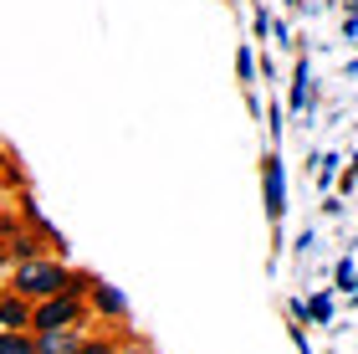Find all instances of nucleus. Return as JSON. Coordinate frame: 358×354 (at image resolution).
Segmentation results:
<instances>
[{
  "mask_svg": "<svg viewBox=\"0 0 358 354\" xmlns=\"http://www.w3.org/2000/svg\"><path fill=\"white\" fill-rule=\"evenodd\" d=\"M87 278H72L67 267L57 262H36V257H26L21 272H15V293L21 298H52V293H67V287H83Z\"/></svg>",
  "mask_w": 358,
  "mask_h": 354,
  "instance_id": "obj_1",
  "label": "nucleus"
},
{
  "mask_svg": "<svg viewBox=\"0 0 358 354\" xmlns=\"http://www.w3.org/2000/svg\"><path fill=\"white\" fill-rule=\"evenodd\" d=\"M77 318H83V303L72 298V287L67 293H52V298H41V308L31 313V329H77Z\"/></svg>",
  "mask_w": 358,
  "mask_h": 354,
  "instance_id": "obj_2",
  "label": "nucleus"
},
{
  "mask_svg": "<svg viewBox=\"0 0 358 354\" xmlns=\"http://www.w3.org/2000/svg\"><path fill=\"white\" fill-rule=\"evenodd\" d=\"M262 185H266V221L282 231V216H287V170H282V154H266L262 159Z\"/></svg>",
  "mask_w": 358,
  "mask_h": 354,
  "instance_id": "obj_3",
  "label": "nucleus"
},
{
  "mask_svg": "<svg viewBox=\"0 0 358 354\" xmlns=\"http://www.w3.org/2000/svg\"><path fill=\"white\" fill-rule=\"evenodd\" d=\"M292 114H307L313 108V62L297 57V67H292V98H287Z\"/></svg>",
  "mask_w": 358,
  "mask_h": 354,
  "instance_id": "obj_4",
  "label": "nucleus"
},
{
  "mask_svg": "<svg viewBox=\"0 0 358 354\" xmlns=\"http://www.w3.org/2000/svg\"><path fill=\"white\" fill-rule=\"evenodd\" d=\"M36 349H41V354H77V334H72V329H46Z\"/></svg>",
  "mask_w": 358,
  "mask_h": 354,
  "instance_id": "obj_5",
  "label": "nucleus"
},
{
  "mask_svg": "<svg viewBox=\"0 0 358 354\" xmlns=\"http://www.w3.org/2000/svg\"><path fill=\"white\" fill-rule=\"evenodd\" d=\"M302 303H307V324H317V329L333 324V313H338L333 308V293H313V298H302Z\"/></svg>",
  "mask_w": 358,
  "mask_h": 354,
  "instance_id": "obj_6",
  "label": "nucleus"
},
{
  "mask_svg": "<svg viewBox=\"0 0 358 354\" xmlns=\"http://www.w3.org/2000/svg\"><path fill=\"white\" fill-rule=\"evenodd\" d=\"M0 324H6V329H21V324H31L26 303H21V298H6V303H0Z\"/></svg>",
  "mask_w": 358,
  "mask_h": 354,
  "instance_id": "obj_7",
  "label": "nucleus"
},
{
  "mask_svg": "<svg viewBox=\"0 0 358 354\" xmlns=\"http://www.w3.org/2000/svg\"><path fill=\"white\" fill-rule=\"evenodd\" d=\"M338 165H343V154H317V159H313V175H317V185H322V190L333 185V175H338Z\"/></svg>",
  "mask_w": 358,
  "mask_h": 354,
  "instance_id": "obj_8",
  "label": "nucleus"
},
{
  "mask_svg": "<svg viewBox=\"0 0 358 354\" xmlns=\"http://www.w3.org/2000/svg\"><path fill=\"white\" fill-rule=\"evenodd\" d=\"M333 287H338V293H353V287H358V267H353V257H343V262L333 267Z\"/></svg>",
  "mask_w": 358,
  "mask_h": 354,
  "instance_id": "obj_9",
  "label": "nucleus"
},
{
  "mask_svg": "<svg viewBox=\"0 0 358 354\" xmlns=\"http://www.w3.org/2000/svg\"><path fill=\"white\" fill-rule=\"evenodd\" d=\"M0 354H41V349L31 344L26 334H15V329H6V334H0Z\"/></svg>",
  "mask_w": 358,
  "mask_h": 354,
  "instance_id": "obj_10",
  "label": "nucleus"
},
{
  "mask_svg": "<svg viewBox=\"0 0 358 354\" xmlns=\"http://www.w3.org/2000/svg\"><path fill=\"white\" fill-rule=\"evenodd\" d=\"M97 308L103 313H128V303H123V293H113V287L97 282Z\"/></svg>",
  "mask_w": 358,
  "mask_h": 354,
  "instance_id": "obj_11",
  "label": "nucleus"
},
{
  "mask_svg": "<svg viewBox=\"0 0 358 354\" xmlns=\"http://www.w3.org/2000/svg\"><path fill=\"white\" fill-rule=\"evenodd\" d=\"M236 72H241V83H256V57H251V46H241V52H236Z\"/></svg>",
  "mask_w": 358,
  "mask_h": 354,
  "instance_id": "obj_12",
  "label": "nucleus"
},
{
  "mask_svg": "<svg viewBox=\"0 0 358 354\" xmlns=\"http://www.w3.org/2000/svg\"><path fill=\"white\" fill-rule=\"evenodd\" d=\"M271 41L276 46H292V26L287 21H271Z\"/></svg>",
  "mask_w": 358,
  "mask_h": 354,
  "instance_id": "obj_13",
  "label": "nucleus"
},
{
  "mask_svg": "<svg viewBox=\"0 0 358 354\" xmlns=\"http://www.w3.org/2000/svg\"><path fill=\"white\" fill-rule=\"evenodd\" d=\"M343 41H358V15H348V21H343Z\"/></svg>",
  "mask_w": 358,
  "mask_h": 354,
  "instance_id": "obj_14",
  "label": "nucleus"
},
{
  "mask_svg": "<svg viewBox=\"0 0 358 354\" xmlns=\"http://www.w3.org/2000/svg\"><path fill=\"white\" fill-rule=\"evenodd\" d=\"M77 354H113V344H77Z\"/></svg>",
  "mask_w": 358,
  "mask_h": 354,
  "instance_id": "obj_15",
  "label": "nucleus"
},
{
  "mask_svg": "<svg viewBox=\"0 0 358 354\" xmlns=\"http://www.w3.org/2000/svg\"><path fill=\"white\" fill-rule=\"evenodd\" d=\"M353 180H358V154H353V159H348V175H343V190H348V185H353Z\"/></svg>",
  "mask_w": 358,
  "mask_h": 354,
  "instance_id": "obj_16",
  "label": "nucleus"
},
{
  "mask_svg": "<svg viewBox=\"0 0 358 354\" xmlns=\"http://www.w3.org/2000/svg\"><path fill=\"white\" fill-rule=\"evenodd\" d=\"M348 15H358V0H348Z\"/></svg>",
  "mask_w": 358,
  "mask_h": 354,
  "instance_id": "obj_17",
  "label": "nucleus"
},
{
  "mask_svg": "<svg viewBox=\"0 0 358 354\" xmlns=\"http://www.w3.org/2000/svg\"><path fill=\"white\" fill-rule=\"evenodd\" d=\"M287 6H302V0H287Z\"/></svg>",
  "mask_w": 358,
  "mask_h": 354,
  "instance_id": "obj_18",
  "label": "nucleus"
}]
</instances>
